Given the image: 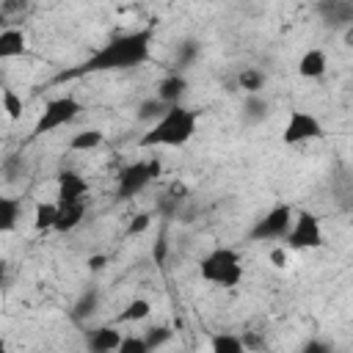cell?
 <instances>
[{
	"instance_id": "cell-32",
	"label": "cell",
	"mask_w": 353,
	"mask_h": 353,
	"mask_svg": "<svg viewBox=\"0 0 353 353\" xmlns=\"http://www.w3.org/2000/svg\"><path fill=\"white\" fill-rule=\"evenodd\" d=\"M0 25H3V11H0Z\"/></svg>"
},
{
	"instance_id": "cell-13",
	"label": "cell",
	"mask_w": 353,
	"mask_h": 353,
	"mask_svg": "<svg viewBox=\"0 0 353 353\" xmlns=\"http://www.w3.org/2000/svg\"><path fill=\"white\" fill-rule=\"evenodd\" d=\"M85 218V201H77V204H69V207H58V218H55V226L52 232H74Z\"/></svg>"
},
{
	"instance_id": "cell-19",
	"label": "cell",
	"mask_w": 353,
	"mask_h": 353,
	"mask_svg": "<svg viewBox=\"0 0 353 353\" xmlns=\"http://www.w3.org/2000/svg\"><path fill=\"white\" fill-rule=\"evenodd\" d=\"M152 314V303L146 301V298H132V301H127V306L116 314V320L119 323H141V320H146Z\"/></svg>"
},
{
	"instance_id": "cell-24",
	"label": "cell",
	"mask_w": 353,
	"mask_h": 353,
	"mask_svg": "<svg viewBox=\"0 0 353 353\" xmlns=\"http://www.w3.org/2000/svg\"><path fill=\"white\" fill-rule=\"evenodd\" d=\"M245 108H248V119H262V116L268 113V102H265L259 94H248Z\"/></svg>"
},
{
	"instance_id": "cell-22",
	"label": "cell",
	"mask_w": 353,
	"mask_h": 353,
	"mask_svg": "<svg viewBox=\"0 0 353 353\" xmlns=\"http://www.w3.org/2000/svg\"><path fill=\"white\" fill-rule=\"evenodd\" d=\"M290 259H292V251L281 243V245H273L270 251H268V262L276 268V270H287L290 268Z\"/></svg>"
},
{
	"instance_id": "cell-1",
	"label": "cell",
	"mask_w": 353,
	"mask_h": 353,
	"mask_svg": "<svg viewBox=\"0 0 353 353\" xmlns=\"http://www.w3.org/2000/svg\"><path fill=\"white\" fill-rule=\"evenodd\" d=\"M196 127H199V113L196 110L185 108L182 102L165 105L160 110V116L154 119V124L141 135L138 143L143 149H160V146L176 149V146H185L196 135Z\"/></svg>"
},
{
	"instance_id": "cell-12",
	"label": "cell",
	"mask_w": 353,
	"mask_h": 353,
	"mask_svg": "<svg viewBox=\"0 0 353 353\" xmlns=\"http://www.w3.org/2000/svg\"><path fill=\"white\" fill-rule=\"evenodd\" d=\"M185 94H188V80L182 74H168L157 85V99L163 105H176V102H182Z\"/></svg>"
},
{
	"instance_id": "cell-25",
	"label": "cell",
	"mask_w": 353,
	"mask_h": 353,
	"mask_svg": "<svg viewBox=\"0 0 353 353\" xmlns=\"http://www.w3.org/2000/svg\"><path fill=\"white\" fill-rule=\"evenodd\" d=\"M149 226H152V215H149V212H138V215L130 221L127 234H141V232H146Z\"/></svg>"
},
{
	"instance_id": "cell-16",
	"label": "cell",
	"mask_w": 353,
	"mask_h": 353,
	"mask_svg": "<svg viewBox=\"0 0 353 353\" xmlns=\"http://www.w3.org/2000/svg\"><path fill=\"white\" fill-rule=\"evenodd\" d=\"M19 218H22V199L0 196V234L14 232Z\"/></svg>"
},
{
	"instance_id": "cell-3",
	"label": "cell",
	"mask_w": 353,
	"mask_h": 353,
	"mask_svg": "<svg viewBox=\"0 0 353 353\" xmlns=\"http://www.w3.org/2000/svg\"><path fill=\"white\" fill-rule=\"evenodd\" d=\"M199 276L210 284H218V287H237L245 276L243 270V259L234 248H212L201 262H199Z\"/></svg>"
},
{
	"instance_id": "cell-15",
	"label": "cell",
	"mask_w": 353,
	"mask_h": 353,
	"mask_svg": "<svg viewBox=\"0 0 353 353\" xmlns=\"http://www.w3.org/2000/svg\"><path fill=\"white\" fill-rule=\"evenodd\" d=\"M119 345H121V331H116L113 325H102V328H97V331L88 336V347L97 350V353L119 350Z\"/></svg>"
},
{
	"instance_id": "cell-9",
	"label": "cell",
	"mask_w": 353,
	"mask_h": 353,
	"mask_svg": "<svg viewBox=\"0 0 353 353\" xmlns=\"http://www.w3.org/2000/svg\"><path fill=\"white\" fill-rule=\"evenodd\" d=\"M55 201H58V207L88 201V179L77 171H61L55 179Z\"/></svg>"
},
{
	"instance_id": "cell-7",
	"label": "cell",
	"mask_w": 353,
	"mask_h": 353,
	"mask_svg": "<svg viewBox=\"0 0 353 353\" xmlns=\"http://www.w3.org/2000/svg\"><path fill=\"white\" fill-rule=\"evenodd\" d=\"M323 124L314 113L303 110V108H295L290 110L284 127H281V143L287 146H301V143H309V141H317L323 138Z\"/></svg>"
},
{
	"instance_id": "cell-30",
	"label": "cell",
	"mask_w": 353,
	"mask_h": 353,
	"mask_svg": "<svg viewBox=\"0 0 353 353\" xmlns=\"http://www.w3.org/2000/svg\"><path fill=\"white\" fill-rule=\"evenodd\" d=\"M6 270H8V262H6V256H0V279L6 276Z\"/></svg>"
},
{
	"instance_id": "cell-23",
	"label": "cell",
	"mask_w": 353,
	"mask_h": 353,
	"mask_svg": "<svg viewBox=\"0 0 353 353\" xmlns=\"http://www.w3.org/2000/svg\"><path fill=\"white\" fill-rule=\"evenodd\" d=\"M146 350H149L146 339H141V336H121L119 353H146Z\"/></svg>"
},
{
	"instance_id": "cell-20",
	"label": "cell",
	"mask_w": 353,
	"mask_h": 353,
	"mask_svg": "<svg viewBox=\"0 0 353 353\" xmlns=\"http://www.w3.org/2000/svg\"><path fill=\"white\" fill-rule=\"evenodd\" d=\"M210 347L215 353H243L245 350V339H240L234 334H215L210 339Z\"/></svg>"
},
{
	"instance_id": "cell-5",
	"label": "cell",
	"mask_w": 353,
	"mask_h": 353,
	"mask_svg": "<svg viewBox=\"0 0 353 353\" xmlns=\"http://www.w3.org/2000/svg\"><path fill=\"white\" fill-rule=\"evenodd\" d=\"M284 245L290 251H314L323 245V223L314 212L309 210H298L292 212L290 229L284 234Z\"/></svg>"
},
{
	"instance_id": "cell-4",
	"label": "cell",
	"mask_w": 353,
	"mask_h": 353,
	"mask_svg": "<svg viewBox=\"0 0 353 353\" xmlns=\"http://www.w3.org/2000/svg\"><path fill=\"white\" fill-rule=\"evenodd\" d=\"M83 110V102L72 94H61V97H52L44 102L41 113H39V121L33 127V135H47V132H55L66 124H72Z\"/></svg>"
},
{
	"instance_id": "cell-26",
	"label": "cell",
	"mask_w": 353,
	"mask_h": 353,
	"mask_svg": "<svg viewBox=\"0 0 353 353\" xmlns=\"http://www.w3.org/2000/svg\"><path fill=\"white\" fill-rule=\"evenodd\" d=\"M168 336H171V331H168V328H152V334L146 336V345H149V350H152V347H157V345H163Z\"/></svg>"
},
{
	"instance_id": "cell-6",
	"label": "cell",
	"mask_w": 353,
	"mask_h": 353,
	"mask_svg": "<svg viewBox=\"0 0 353 353\" xmlns=\"http://www.w3.org/2000/svg\"><path fill=\"white\" fill-rule=\"evenodd\" d=\"M160 171H163V163H160L157 157H146V160L130 163V165L119 174V188H116L119 199H135L154 176H160Z\"/></svg>"
},
{
	"instance_id": "cell-21",
	"label": "cell",
	"mask_w": 353,
	"mask_h": 353,
	"mask_svg": "<svg viewBox=\"0 0 353 353\" xmlns=\"http://www.w3.org/2000/svg\"><path fill=\"white\" fill-rule=\"evenodd\" d=\"M237 83H240V88L245 91V94H259L262 88H265V74L259 72V69H243L240 72V77H237Z\"/></svg>"
},
{
	"instance_id": "cell-2",
	"label": "cell",
	"mask_w": 353,
	"mask_h": 353,
	"mask_svg": "<svg viewBox=\"0 0 353 353\" xmlns=\"http://www.w3.org/2000/svg\"><path fill=\"white\" fill-rule=\"evenodd\" d=\"M152 50V30H132L127 36H119L99 47L88 61L85 72H99V69H130L138 66L149 58Z\"/></svg>"
},
{
	"instance_id": "cell-18",
	"label": "cell",
	"mask_w": 353,
	"mask_h": 353,
	"mask_svg": "<svg viewBox=\"0 0 353 353\" xmlns=\"http://www.w3.org/2000/svg\"><path fill=\"white\" fill-rule=\"evenodd\" d=\"M0 110L8 121H19L22 113H25V99L14 91V88H3L0 91Z\"/></svg>"
},
{
	"instance_id": "cell-29",
	"label": "cell",
	"mask_w": 353,
	"mask_h": 353,
	"mask_svg": "<svg viewBox=\"0 0 353 353\" xmlns=\"http://www.w3.org/2000/svg\"><path fill=\"white\" fill-rule=\"evenodd\" d=\"M105 262H108L105 256H91V259H88V268H91V270H102Z\"/></svg>"
},
{
	"instance_id": "cell-27",
	"label": "cell",
	"mask_w": 353,
	"mask_h": 353,
	"mask_svg": "<svg viewBox=\"0 0 353 353\" xmlns=\"http://www.w3.org/2000/svg\"><path fill=\"white\" fill-rule=\"evenodd\" d=\"M182 196H188V188L182 185V182H171V188H168V199H182Z\"/></svg>"
},
{
	"instance_id": "cell-14",
	"label": "cell",
	"mask_w": 353,
	"mask_h": 353,
	"mask_svg": "<svg viewBox=\"0 0 353 353\" xmlns=\"http://www.w3.org/2000/svg\"><path fill=\"white\" fill-rule=\"evenodd\" d=\"M102 143H105V132H102L99 127L80 130V132H74V135L66 141V146H69L72 152H94V149H99Z\"/></svg>"
},
{
	"instance_id": "cell-11",
	"label": "cell",
	"mask_w": 353,
	"mask_h": 353,
	"mask_svg": "<svg viewBox=\"0 0 353 353\" xmlns=\"http://www.w3.org/2000/svg\"><path fill=\"white\" fill-rule=\"evenodd\" d=\"M28 50V36L19 28H0V61H11L25 55Z\"/></svg>"
},
{
	"instance_id": "cell-31",
	"label": "cell",
	"mask_w": 353,
	"mask_h": 353,
	"mask_svg": "<svg viewBox=\"0 0 353 353\" xmlns=\"http://www.w3.org/2000/svg\"><path fill=\"white\" fill-rule=\"evenodd\" d=\"M3 347H6V342H3V339H0V350H3Z\"/></svg>"
},
{
	"instance_id": "cell-10",
	"label": "cell",
	"mask_w": 353,
	"mask_h": 353,
	"mask_svg": "<svg viewBox=\"0 0 353 353\" xmlns=\"http://www.w3.org/2000/svg\"><path fill=\"white\" fill-rule=\"evenodd\" d=\"M325 72H328V55H325V50L312 47V50H306L298 58V74L303 80H320Z\"/></svg>"
},
{
	"instance_id": "cell-17",
	"label": "cell",
	"mask_w": 353,
	"mask_h": 353,
	"mask_svg": "<svg viewBox=\"0 0 353 353\" xmlns=\"http://www.w3.org/2000/svg\"><path fill=\"white\" fill-rule=\"evenodd\" d=\"M58 218V201H36L33 207V229L36 232H52Z\"/></svg>"
},
{
	"instance_id": "cell-8",
	"label": "cell",
	"mask_w": 353,
	"mask_h": 353,
	"mask_svg": "<svg viewBox=\"0 0 353 353\" xmlns=\"http://www.w3.org/2000/svg\"><path fill=\"white\" fill-rule=\"evenodd\" d=\"M292 204H276V207H270L259 221H256V226H254V232H251V237L254 240H284V234H287V229H290V221H292Z\"/></svg>"
},
{
	"instance_id": "cell-28",
	"label": "cell",
	"mask_w": 353,
	"mask_h": 353,
	"mask_svg": "<svg viewBox=\"0 0 353 353\" xmlns=\"http://www.w3.org/2000/svg\"><path fill=\"white\" fill-rule=\"evenodd\" d=\"M28 0H3V6H0V11H3V17L6 14H11V11H17V8H22Z\"/></svg>"
}]
</instances>
